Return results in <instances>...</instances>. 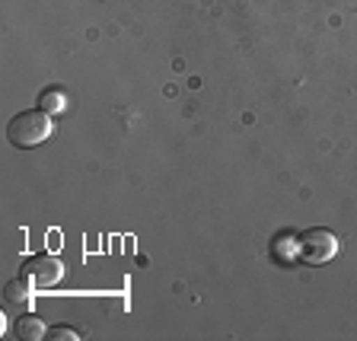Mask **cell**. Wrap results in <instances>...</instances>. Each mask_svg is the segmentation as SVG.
<instances>
[{
    "label": "cell",
    "instance_id": "cell-1",
    "mask_svg": "<svg viewBox=\"0 0 357 341\" xmlns=\"http://www.w3.org/2000/svg\"><path fill=\"white\" fill-rule=\"evenodd\" d=\"M54 134V119L45 109H26L20 115H13L7 125V141L16 150H29L45 144Z\"/></svg>",
    "mask_w": 357,
    "mask_h": 341
},
{
    "label": "cell",
    "instance_id": "cell-2",
    "mask_svg": "<svg viewBox=\"0 0 357 341\" xmlns=\"http://www.w3.org/2000/svg\"><path fill=\"white\" fill-rule=\"evenodd\" d=\"M338 255V236L326 227H312L297 236V259L306 265H326Z\"/></svg>",
    "mask_w": 357,
    "mask_h": 341
},
{
    "label": "cell",
    "instance_id": "cell-3",
    "mask_svg": "<svg viewBox=\"0 0 357 341\" xmlns=\"http://www.w3.org/2000/svg\"><path fill=\"white\" fill-rule=\"evenodd\" d=\"M20 275L36 290H48L64 278V265H61V259H54V255H32V259L22 265Z\"/></svg>",
    "mask_w": 357,
    "mask_h": 341
},
{
    "label": "cell",
    "instance_id": "cell-4",
    "mask_svg": "<svg viewBox=\"0 0 357 341\" xmlns=\"http://www.w3.org/2000/svg\"><path fill=\"white\" fill-rule=\"evenodd\" d=\"M13 335L20 341H42V338H48V326L29 312V316H20V319L13 322Z\"/></svg>",
    "mask_w": 357,
    "mask_h": 341
},
{
    "label": "cell",
    "instance_id": "cell-5",
    "mask_svg": "<svg viewBox=\"0 0 357 341\" xmlns=\"http://www.w3.org/2000/svg\"><path fill=\"white\" fill-rule=\"evenodd\" d=\"M32 290H36V287H32V284L20 275V278H13V281L3 284V300H7L10 306H22V303H29V300H32Z\"/></svg>",
    "mask_w": 357,
    "mask_h": 341
},
{
    "label": "cell",
    "instance_id": "cell-6",
    "mask_svg": "<svg viewBox=\"0 0 357 341\" xmlns=\"http://www.w3.org/2000/svg\"><path fill=\"white\" fill-rule=\"evenodd\" d=\"M271 252H275L278 262L297 259V236H290V233H278V236L271 239Z\"/></svg>",
    "mask_w": 357,
    "mask_h": 341
},
{
    "label": "cell",
    "instance_id": "cell-7",
    "mask_svg": "<svg viewBox=\"0 0 357 341\" xmlns=\"http://www.w3.org/2000/svg\"><path fill=\"white\" fill-rule=\"evenodd\" d=\"M67 105V96L61 93V89H45L42 96H38V109H45L48 115H58V112H64Z\"/></svg>",
    "mask_w": 357,
    "mask_h": 341
},
{
    "label": "cell",
    "instance_id": "cell-8",
    "mask_svg": "<svg viewBox=\"0 0 357 341\" xmlns=\"http://www.w3.org/2000/svg\"><path fill=\"white\" fill-rule=\"evenodd\" d=\"M80 335L74 332L70 326H54V328H48V341H77Z\"/></svg>",
    "mask_w": 357,
    "mask_h": 341
}]
</instances>
